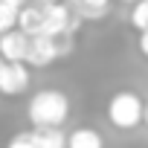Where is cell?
Wrapping results in <instances>:
<instances>
[{
  "label": "cell",
  "mask_w": 148,
  "mask_h": 148,
  "mask_svg": "<svg viewBox=\"0 0 148 148\" xmlns=\"http://www.w3.org/2000/svg\"><path fill=\"white\" fill-rule=\"evenodd\" d=\"M70 116V102L61 90H38L29 99V122L35 128H58Z\"/></svg>",
  "instance_id": "1"
},
{
  "label": "cell",
  "mask_w": 148,
  "mask_h": 148,
  "mask_svg": "<svg viewBox=\"0 0 148 148\" xmlns=\"http://www.w3.org/2000/svg\"><path fill=\"white\" fill-rule=\"evenodd\" d=\"M142 113H145V108H142L139 96L131 93V90H119V93H113L110 102H108V119H110V125H116V128H122V131L136 128L139 119H142Z\"/></svg>",
  "instance_id": "2"
},
{
  "label": "cell",
  "mask_w": 148,
  "mask_h": 148,
  "mask_svg": "<svg viewBox=\"0 0 148 148\" xmlns=\"http://www.w3.org/2000/svg\"><path fill=\"white\" fill-rule=\"evenodd\" d=\"M79 21L70 15L67 3H49L44 6V35L47 38H70L76 32Z\"/></svg>",
  "instance_id": "3"
},
{
  "label": "cell",
  "mask_w": 148,
  "mask_h": 148,
  "mask_svg": "<svg viewBox=\"0 0 148 148\" xmlns=\"http://www.w3.org/2000/svg\"><path fill=\"white\" fill-rule=\"evenodd\" d=\"M70 52L67 44H58V38H47V35H38V38H29V52H26V64L32 67H47L52 64L58 55Z\"/></svg>",
  "instance_id": "4"
},
{
  "label": "cell",
  "mask_w": 148,
  "mask_h": 148,
  "mask_svg": "<svg viewBox=\"0 0 148 148\" xmlns=\"http://www.w3.org/2000/svg\"><path fill=\"white\" fill-rule=\"evenodd\" d=\"M29 70L21 61H3L0 67V93L3 96H21L29 87Z\"/></svg>",
  "instance_id": "5"
},
{
  "label": "cell",
  "mask_w": 148,
  "mask_h": 148,
  "mask_svg": "<svg viewBox=\"0 0 148 148\" xmlns=\"http://www.w3.org/2000/svg\"><path fill=\"white\" fill-rule=\"evenodd\" d=\"M29 52V35L26 32H3L0 35V58L3 61H26Z\"/></svg>",
  "instance_id": "6"
},
{
  "label": "cell",
  "mask_w": 148,
  "mask_h": 148,
  "mask_svg": "<svg viewBox=\"0 0 148 148\" xmlns=\"http://www.w3.org/2000/svg\"><path fill=\"white\" fill-rule=\"evenodd\" d=\"M18 29L26 32L29 38L44 35V9H32V6L21 9V15H18Z\"/></svg>",
  "instance_id": "7"
},
{
  "label": "cell",
  "mask_w": 148,
  "mask_h": 148,
  "mask_svg": "<svg viewBox=\"0 0 148 148\" xmlns=\"http://www.w3.org/2000/svg\"><path fill=\"white\" fill-rule=\"evenodd\" d=\"M67 148H105V142L93 128H79L67 136Z\"/></svg>",
  "instance_id": "8"
},
{
  "label": "cell",
  "mask_w": 148,
  "mask_h": 148,
  "mask_svg": "<svg viewBox=\"0 0 148 148\" xmlns=\"http://www.w3.org/2000/svg\"><path fill=\"white\" fill-rule=\"evenodd\" d=\"M35 148H67V136L58 128H35Z\"/></svg>",
  "instance_id": "9"
},
{
  "label": "cell",
  "mask_w": 148,
  "mask_h": 148,
  "mask_svg": "<svg viewBox=\"0 0 148 148\" xmlns=\"http://www.w3.org/2000/svg\"><path fill=\"white\" fill-rule=\"evenodd\" d=\"M108 6L110 0H79V15L82 18H105L108 15Z\"/></svg>",
  "instance_id": "10"
},
{
  "label": "cell",
  "mask_w": 148,
  "mask_h": 148,
  "mask_svg": "<svg viewBox=\"0 0 148 148\" xmlns=\"http://www.w3.org/2000/svg\"><path fill=\"white\" fill-rule=\"evenodd\" d=\"M18 15H21V6H12L6 0H0V35L12 32V26H18Z\"/></svg>",
  "instance_id": "11"
},
{
  "label": "cell",
  "mask_w": 148,
  "mask_h": 148,
  "mask_svg": "<svg viewBox=\"0 0 148 148\" xmlns=\"http://www.w3.org/2000/svg\"><path fill=\"white\" fill-rule=\"evenodd\" d=\"M131 23H134L139 32L148 29V0H139V3H134V9H131Z\"/></svg>",
  "instance_id": "12"
},
{
  "label": "cell",
  "mask_w": 148,
  "mask_h": 148,
  "mask_svg": "<svg viewBox=\"0 0 148 148\" xmlns=\"http://www.w3.org/2000/svg\"><path fill=\"white\" fill-rule=\"evenodd\" d=\"M6 148H35V136H32V131L15 134V136L9 139V145H6Z\"/></svg>",
  "instance_id": "13"
},
{
  "label": "cell",
  "mask_w": 148,
  "mask_h": 148,
  "mask_svg": "<svg viewBox=\"0 0 148 148\" xmlns=\"http://www.w3.org/2000/svg\"><path fill=\"white\" fill-rule=\"evenodd\" d=\"M139 52H142V55L148 58V29H145V32L139 35Z\"/></svg>",
  "instance_id": "14"
},
{
  "label": "cell",
  "mask_w": 148,
  "mask_h": 148,
  "mask_svg": "<svg viewBox=\"0 0 148 148\" xmlns=\"http://www.w3.org/2000/svg\"><path fill=\"white\" fill-rule=\"evenodd\" d=\"M6 3H12V6H23V0H6Z\"/></svg>",
  "instance_id": "15"
},
{
  "label": "cell",
  "mask_w": 148,
  "mask_h": 148,
  "mask_svg": "<svg viewBox=\"0 0 148 148\" xmlns=\"http://www.w3.org/2000/svg\"><path fill=\"white\" fill-rule=\"evenodd\" d=\"M142 116H145V125H148V105H145V113H142Z\"/></svg>",
  "instance_id": "16"
},
{
  "label": "cell",
  "mask_w": 148,
  "mask_h": 148,
  "mask_svg": "<svg viewBox=\"0 0 148 148\" xmlns=\"http://www.w3.org/2000/svg\"><path fill=\"white\" fill-rule=\"evenodd\" d=\"M122 3H139V0H122Z\"/></svg>",
  "instance_id": "17"
},
{
  "label": "cell",
  "mask_w": 148,
  "mask_h": 148,
  "mask_svg": "<svg viewBox=\"0 0 148 148\" xmlns=\"http://www.w3.org/2000/svg\"><path fill=\"white\" fill-rule=\"evenodd\" d=\"M64 3H79V0H64Z\"/></svg>",
  "instance_id": "18"
},
{
  "label": "cell",
  "mask_w": 148,
  "mask_h": 148,
  "mask_svg": "<svg viewBox=\"0 0 148 148\" xmlns=\"http://www.w3.org/2000/svg\"><path fill=\"white\" fill-rule=\"evenodd\" d=\"M0 67H3V58H0Z\"/></svg>",
  "instance_id": "19"
}]
</instances>
